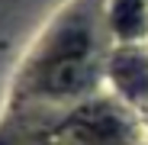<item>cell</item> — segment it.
<instances>
[{"label":"cell","instance_id":"1","mask_svg":"<svg viewBox=\"0 0 148 145\" xmlns=\"http://www.w3.org/2000/svg\"><path fill=\"white\" fill-rule=\"evenodd\" d=\"M93 78H97V61L90 55V32L81 26L64 29L45 55L42 87L52 97H71L87 90Z\"/></svg>","mask_w":148,"mask_h":145},{"label":"cell","instance_id":"2","mask_svg":"<svg viewBox=\"0 0 148 145\" xmlns=\"http://www.w3.org/2000/svg\"><path fill=\"white\" fill-rule=\"evenodd\" d=\"M64 139L77 142V145H122L129 139V126L119 113H113L106 103H93L77 110L68 123L61 126Z\"/></svg>","mask_w":148,"mask_h":145},{"label":"cell","instance_id":"3","mask_svg":"<svg viewBox=\"0 0 148 145\" xmlns=\"http://www.w3.org/2000/svg\"><path fill=\"white\" fill-rule=\"evenodd\" d=\"M116 87L129 97V100H148V55L135 48H122L110 61Z\"/></svg>","mask_w":148,"mask_h":145},{"label":"cell","instance_id":"4","mask_svg":"<svg viewBox=\"0 0 148 145\" xmlns=\"http://www.w3.org/2000/svg\"><path fill=\"white\" fill-rule=\"evenodd\" d=\"M113 26L119 36L135 39L145 29V3L142 0H116L113 7Z\"/></svg>","mask_w":148,"mask_h":145}]
</instances>
